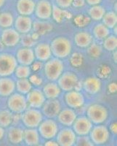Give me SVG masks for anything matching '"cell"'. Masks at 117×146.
<instances>
[{
	"label": "cell",
	"mask_w": 117,
	"mask_h": 146,
	"mask_svg": "<svg viewBox=\"0 0 117 146\" xmlns=\"http://www.w3.org/2000/svg\"><path fill=\"white\" fill-rule=\"evenodd\" d=\"M60 104L58 100L55 99L49 100L43 105V113L49 118H53L58 115L60 112Z\"/></svg>",
	"instance_id": "e0dca14e"
},
{
	"label": "cell",
	"mask_w": 117,
	"mask_h": 146,
	"mask_svg": "<svg viewBox=\"0 0 117 146\" xmlns=\"http://www.w3.org/2000/svg\"><path fill=\"white\" fill-rule=\"evenodd\" d=\"M26 101L32 108H40L45 102V96L40 90L33 89L28 93Z\"/></svg>",
	"instance_id": "7c38bea8"
},
{
	"label": "cell",
	"mask_w": 117,
	"mask_h": 146,
	"mask_svg": "<svg viewBox=\"0 0 117 146\" xmlns=\"http://www.w3.org/2000/svg\"><path fill=\"white\" fill-rule=\"evenodd\" d=\"M106 13L105 8L101 5H94L89 10V15L95 21L101 20Z\"/></svg>",
	"instance_id": "f546056e"
},
{
	"label": "cell",
	"mask_w": 117,
	"mask_h": 146,
	"mask_svg": "<svg viewBox=\"0 0 117 146\" xmlns=\"http://www.w3.org/2000/svg\"><path fill=\"white\" fill-rule=\"evenodd\" d=\"M5 1H6V0H0V7H2V6H3L4 4L5 3Z\"/></svg>",
	"instance_id": "9f6ffc18"
},
{
	"label": "cell",
	"mask_w": 117,
	"mask_h": 146,
	"mask_svg": "<svg viewBox=\"0 0 117 146\" xmlns=\"http://www.w3.org/2000/svg\"><path fill=\"white\" fill-rule=\"evenodd\" d=\"M64 66L58 58L48 61L45 65V76L50 80H56L63 73Z\"/></svg>",
	"instance_id": "3957f363"
},
{
	"label": "cell",
	"mask_w": 117,
	"mask_h": 146,
	"mask_svg": "<svg viewBox=\"0 0 117 146\" xmlns=\"http://www.w3.org/2000/svg\"><path fill=\"white\" fill-rule=\"evenodd\" d=\"M12 116L13 115L8 110H2L0 112V126L4 128L10 126L12 123Z\"/></svg>",
	"instance_id": "836d02e7"
},
{
	"label": "cell",
	"mask_w": 117,
	"mask_h": 146,
	"mask_svg": "<svg viewBox=\"0 0 117 146\" xmlns=\"http://www.w3.org/2000/svg\"><path fill=\"white\" fill-rule=\"evenodd\" d=\"M23 139L29 146H35L39 143V135L34 129L28 128L23 132Z\"/></svg>",
	"instance_id": "d4e9b609"
},
{
	"label": "cell",
	"mask_w": 117,
	"mask_h": 146,
	"mask_svg": "<svg viewBox=\"0 0 117 146\" xmlns=\"http://www.w3.org/2000/svg\"><path fill=\"white\" fill-rule=\"evenodd\" d=\"M103 47L108 51H114L116 49L117 40L114 36H108L104 39Z\"/></svg>",
	"instance_id": "8d00e7d4"
},
{
	"label": "cell",
	"mask_w": 117,
	"mask_h": 146,
	"mask_svg": "<svg viewBox=\"0 0 117 146\" xmlns=\"http://www.w3.org/2000/svg\"><path fill=\"white\" fill-rule=\"evenodd\" d=\"M82 87H83L82 83V82L78 81L77 83H76V86H75L74 90H75V91H81V89H82Z\"/></svg>",
	"instance_id": "816d5d0a"
},
{
	"label": "cell",
	"mask_w": 117,
	"mask_h": 146,
	"mask_svg": "<svg viewBox=\"0 0 117 146\" xmlns=\"http://www.w3.org/2000/svg\"><path fill=\"white\" fill-rule=\"evenodd\" d=\"M76 139V134L71 129H63L57 134V143L59 146H73Z\"/></svg>",
	"instance_id": "8fae6325"
},
{
	"label": "cell",
	"mask_w": 117,
	"mask_h": 146,
	"mask_svg": "<svg viewBox=\"0 0 117 146\" xmlns=\"http://www.w3.org/2000/svg\"><path fill=\"white\" fill-rule=\"evenodd\" d=\"M108 91L110 93H112L114 94L116 92V89H117V87H116V83H111L108 85Z\"/></svg>",
	"instance_id": "bcb514c9"
},
{
	"label": "cell",
	"mask_w": 117,
	"mask_h": 146,
	"mask_svg": "<svg viewBox=\"0 0 117 146\" xmlns=\"http://www.w3.org/2000/svg\"><path fill=\"white\" fill-rule=\"evenodd\" d=\"M83 56L82 55L79 53H75L71 56V63L75 67H79L82 64Z\"/></svg>",
	"instance_id": "ab89813d"
},
{
	"label": "cell",
	"mask_w": 117,
	"mask_h": 146,
	"mask_svg": "<svg viewBox=\"0 0 117 146\" xmlns=\"http://www.w3.org/2000/svg\"><path fill=\"white\" fill-rule=\"evenodd\" d=\"M82 85L84 90L90 94H95L101 91V81L99 78L95 77L87 78Z\"/></svg>",
	"instance_id": "ffe728a7"
},
{
	"label": "cell",
	"mask_w": 117,
	"mask_h": 146,
	"mask_svg": "<svg viewBox=\"0 0 117 146\" xmlns=\"http://www.w3.org/2000/svg\"><path fill=\"white\" fill-rule=\"evenodd\" d=\"M34 30L39 35H45L53 29V25L47 22L36 21L34 23Z\"/></svg>",
	"instance_id": "83f0119b"
},
{
	"label": "cell",
	"mask_w": 117,
	"mask_h": 146,
	"mask_svg": "<svg viewBox=\"0 0 117 146\" xmlns=\"http://www.w3.org/2000/svg\"><path fill=\"white\" fill-rule=\"evenodd\" d=\"M16 7L20 15L28 16L34 12L36 4L33 0H18Z\"/></svg>",
	"instance_id": "d6986e66"
},
{
	"label": "cell",
	"mask_w": 117,
	"mask_h": 146,
	"mask_svg": "<svg viewBox=\"0 0 117 146\" xmlns=\"http://www.w3.org/2000/svg\"><path fill=\"white\" fill-rule=\"evenodd\" d=\"M15 76L19 79H23V78H27L30 76L31 74V69L28 67V66L25 65H20V66H17L15 70Z\"/></svg>",
	"instance_id": "d590c367"
},
{
	"label": "cell",
	"mask_w": 117,
	"mask_h": 146,
	"mask_svg": "<svg viewBox=\"0 0 117 146\" xmlns=\"http://www.w3.org/2000/svg\"><path fill=\"white\" fill-rule=\"evenodd\" d=\"M79 81L78 78L74 73L67 72L60 76L58 78V86L63 91H70L74 89L76 83Z\"/></svg>",
	"instance_id": "9c48e42d"
},
{
	"label": "cell",
	"mask_w": 117,
	"mask_h": 146,
	"mask_svg": "<svg viewBox=\"0 0 117 146\" xmlns=\"http://www.w3.org/2000/svg\"><path fill=\"white\" fill-rule=\"evenodd\" d=\"M35 146H42V145H35Z\"/></svg>",
	"instance_id": "6f0895ef"
},
{
	"label": "cell",
	"mask_w": 117,
	"mask_h": 146,
	"mask_svg": "<svg viewBox=\"0 0 117 146\" xmlns=\"http://www.w3.org/2000/svg\"><path fill=\"white\" fill-rule=\"evenodd\" d=\"M52 5L48 0H40L35 7L36 16L41 20H47L52 15Z\"/></svg>",
	"instance_id": "4fadbf2b"
},
{
	"label": "cell",
	"mask_w": 117,
	"mask_h": 146,
	"mask_svg": "<svg viewBox=\"0 0 117 146\" xmlns=\"http://www.w3.org/2000/svg\"><path fill=\"white\" fill-rule=\"evenodd\" d=\"M74 42L80 48H87L92 44V36L87 32H78L74 36Z\"/></svg>",
	"instance_id": "cb8c5ba5"
},
{
	"label": "cell",
	"mask_w": 117,
	"mask_h": 146,
	"mask_svg": "<svg viewBox=\"0 0 117 146\" xmlns=\"http://www.w3.org/2000/svg\"><path fill=\"white\" fill-rule=\"evenodd\" d=\"M65 100L66 104L71 108H81L84 103L83 94L76 91H68L65 96Z\"/></svg>",
	"instance_id": "9a60e30c"
},
{
	"label": "cell",
	"mask_w": 117,
	"mask_h": 146,
	"mask_svg": "<svg viewBox=\"0 0 117 146\" xmlns=\"http://www.w3.org/2000/svg\"><path fill=\"white\" fill-rule=\"evenodd\" d=\"M4 135H5V130H4L3 127L0 126V140L3 138Z\"/></svg>",
	"instance_id": "f5cc1de1"
},
{
	"label": "cell",
	"mask_w": 117,
	"mask_h": 146,
	"mask_svg": "<svg viewBox=\"0 0 117 146\" xmlns=\"http://www.w3.org/2000/svg\"><path fill=\"white\" fill-rule=\"evenodd\" d=\"M16 88L20 93L28 94L32 90V84L27 78L19 79L16 83Z\"/></svg>",
	"instance_id": "d6a6232c"
},
{
	"label": "cell",
	"mask_w": 117,
	"mask_h": 146,
	"mask_svg": "<svg viewBox=\"0 0 117 146\" xmlns=\"http://www.w3.org/2000/svg\"><path fill=\"white\" fill-rule=\"evenodd\" d=\"M17 67V60L10 53L0 54V76L7 77L12 75Z\"/></svg>",
	"instance_id": "277c9868"
},
{
	"label": "cell",
	"mask_w": 117,
	"mask_h": 146,
	"mask_svg": "<svg viewBox=\"0 0 117 146\" xmlns=\"http://www.w3.org/2000/svg\"><path fill=\"white\" fill-rule=\"evenodd\" d=\"M58 131V125L53 120L47 119L44 121H41L39 125V132L45 139H53L56 136Z\"/></svg>",
	"instance_id": "8992f818"
},
{
	"label": "cell",
	"mask_w": 117,
	"mask_h": 146,
	"mask_svg": "<svg viewBox=\"0 0 117 146\" xmlns=\"http://www.w3.org/2000/svg\"><path fill=\"white\" fill-rule=\"evenodd\" d=\"M32 18L25 15H20L16 18L15 21V26L16 31L19 33L26 34L28 33L32 28Z\"/></svg>",
	"instance_id": "ac0fdd59"
},
{
	"label": "cell",
	"mask_w": 117,
	"mask_h": 146,
	"mask_svg": "<svg viewBox=\"0 0 117 146\" xmlns=\"http://www.w3.org/2000/svg\"><path fill=\"white\" fill-rule=\"evenodd\" d=\"M43 94L49 100L56 99L60 94V88L56 83H49L43 88Z\"/></svg>",
	"instance_id": "484cf974"
},
{
	"label": "cell",
	"mask_w": 117,
	"mask_h": 146,
	"mask_svg": "<svg viewBox=\"0 0 117 146\" xmlns=\"http://www.w3.org/2000/svg\"><path fill=\"white\" fill-rule=\"evenodd\" d=\"M88 54L92 58H98L102 53V48L99 45L91 44L87 50Z\"/></svg>",
	"instance_id": "74e56055"
},
{
	"label": "cell",
	"mask_w": 117,
	"mask_h": 146,
	"mask_svg": "<svg viewBox=\"0 0 117 146\" xmlns=\"http://www.w3.org/2000/svg\"><path fill=\"white\" fill-rule=\"evenodd\" d=\"M87 2L89 4V5L94 6V5H98L101 2L102 0H86Z\"/></svg>",
	"instance_id": "681fc988"
},
{
	"label": "cell",
	"mask_w": 117,
	"mask_h": 146,
	"mask_svg": "<svg viewBox=\"0 0 117 146\" xmlns=\"http://www.w3.org/2000/svg\"><path fill=\"white\" fill-rule=\"evenodd\" d=\"M58 121L61 124L66 126H72L76 118V114L73 110L65 109L58 113Z\"/></svg>",
	"instance_id": "7402d4cb"
},
{
	"label": "cell",
	"mask_w": 117,
	"mask_h": 146,
	"mask_svg": "<svg viewBox=\"0 0 117 146\" xmlns=\"http://www.w3.org/2000/svg\"><path fill=\"white\" fill-rule=\"evenodd\" d=\"M20 39L19 33L13 29H6L2 34V42L5 46H15L19 42Z\"/></svg>",
	"instance_id": "2e32d148"
},
{
	"label": "cell",
	"mask_w": 117,
	"mask_h": 146,
	"mask_svg": "<svg viewBox=\"0 0 117 146\" xmlns=\"http://www.w3.org/2000/svg\"><path fill=\"white\" fill-rule=\"evenodd\" d=\"M41 63L40 62H36L33 63V65H32V69L34 71H37L39 69H41Z\"/></svg>",
	"instance_id": "7dc6e473"
},
{
	"label": "cell",
	"mask_w": 117,
	"mask_h": 146,
	"mask_svg": "<svg viewBox=\"0 0 117 146\" xmlns=\"http://www.w3.org/2000/svg\"><path fill=\"white\" fill-rule=\"evenodd\" d=\"M57 5L62 8H68L72 5L73 0H55Z\"/></svg>",
	"instance_id": "b9f144b4"
},
{
	"label": "cell",
	"mask_w": 117,
	"mask_h": 146,
	"mask_svg": "<svg viewBox=\"0 0 117 146\" xmlns=\"http://www.w3.org/2000/svg\"><path fill=\"white\" fill-rule=\"evenodd\" d=\"M21 120L26 127L34 129L39 126L42 121V115L38 110L29 109L23 112L21 115Z\"/></svg>",
	"instance_id": "5b68a950"
},
{
	"label": "cell",
	"mask_w": 117,
	"mask_h": 146,
	"mask_svg": "<svg viewBox=\"0 0 117 146\" xmlns=\"http://www.w3.org/2000/svg\"><path fill=\"white\" fill-rule=\"evenodd\" d=\"M52 15L53 17V19L56 22L60 23L63 19L66 17L70 18L71 17V13H68L66 10H61L59 7L57 6H53V10H52Z\"/></svg>",
	"instance_id": "1f68e13d"
},
{
	"label": "cell",
	"mask_w": 117,
	"mask_h": 146,
	"mask_svg": "<svg viewBox=\"0 0 117 146\" xmlns=\"http://www.w3.org/2000/svg\"><path fill=\"white\" fill-rule=\"evenodd\" d=\"M103 22L104 25L107 28L112 29L114 28L116 25L117 17L114 12H108L103 17Z\"/></svg>",
	"instance_id": "4dcf8cb0"
},
{
	"label": "cell",
	"mask_w": 117,
	"mask_h": 146,
	"mask_svg": "<svg viewBox=\"0 0 117 146\" xmlns=\"http://www.w3.org/2000/svg\"><path fill=\"white\" fill-rule=\"evenodd\" d=\"M31 83V84L35 85V86H40L42 83V80L40 77L37 76V75H32V76L29 78V80H28Z\"/></svg>",
	"instance_id": "7bdbcfd3"
},
{
	"label": "cell",
	"mask_w": 117,
	"mask_h": 146,
	"mask_svg": "<svg viewBox=\"0 0 117 146\" xmlns=\"http://www.w3.org/2000/svg\"><path fill=\"white\" fill-rule=\"evenodd\" d=\"M7 105L11 111L15 113H21L26 110V99L23 95L15 94L10 96L7 102Z\"/></svg>",
	"instance_id": "ba28073f"
},
{
	"label": "cell",
	"mask_w": 117,
	"mask_h": 146,
	"mask_svg": "<svg viewBox=\"0 0 117 146\" xmlns=\"http://www.w3.org/2000/svg\"><path fill=\"white\" fill-rule=\"evenodd\" d=\"M110 72V70L108 68V66H101L99 70V75L101 77H106L107 75H108Z\"/></svg>",
	"instance_id": "ee69618b"
},
{
	"label": "cell",
	"mask_w": 117,
	"mask_h": 146,
	"mask_svg": "<svg viewBox=\"0 0 117 146\" xmlns=\"http://www.w3.org/2000/svg\"><path fill=\"white\" fill-rule=\"evenodd\" d=\"M114 61L115 63H116V51L114 53Z\"/></svg>",
	"instance_id": "11a10c76"
},
{
	"label": "cell",
	"mask_w": 117,
	"mask_h": 146,
	"mask_svg": "<svg viewBox=\"0 0 117 146\" xmlns=\"http://www.w3.org/2000/svg\"><path fill=\"white\" fill-rule=\"evenodd\" d=\"M45 146H59L58 143L55 141H53V140H49L47 143H45Z\"/></svg>",
	"instance_id": "f907efd6"
},
{
	"label": "cell",
	"mask_w": 117,
	"mask_h": 146,
	"mask_svg": "<svg viewBox=\"0 0 117 146\" xmlns=\"http://www.w3.org/2000/svg\"><path fill=\"white\" fill-rule=\"evenodd\" d=\"M34 56L40 62L48 61L52 56L50 46L47 43L38 44L35 48Z\"/></svg>",
	"instance_id": "44dd1931"
},
{
	"label": "cell",
	"mask_w": 117,
	"mask_h": 146,
	"mask_svg": "<svg viewBox=\"0 0 117 146\" xmlns=\"http://www.w3.org/2000/svg\"><path fill=\"white\" fill-rule=\"evenodd\" d=\"M13 16L10 13H0V27L2 28L8 29L13 23Z\"/></svg>",
	"instance_id": "e575fe53"
},
{
	"label": "cell",
	"mask_w": 117,
	"mask_h": 146,
	"mask_svg": "<svg viewBox=\"0 0 117 146\" xmlns=\"http://www.w3.org/2000/svg\"><path fill=\"white\" fill-rule=\"evenodd\" d=\"M23 131L20 128L11 127L8 131L9 141L13 145L20 144L23 140Z\"/></svg>",
	"instance_id": "4316f807"
},
{
	"label": "cell",
	"mask_w": 117,
	"mask_h": 146,
	"mask_svg": "<svg viewBox=\"0 0 117 146\" xmlns=\"http://www.w3.org/2000/svg\"><path fill=\"white\" fill-rule=\"evenodd\" d=\"M76 146H94V143H92L91 139L86 136H79L76 137L75 142Z\"/></svg>",
	"instance_id": "f35d334b"
},
{
	"label": "cell",
	"mask_w": 117,
	"mask_h": 146,
	"mask_svg": "<svg viewBox=\"0 0 117 146\" xmlns=\"http://www.w3.org/2000/svg\"><path fill=\"white\" fill-rule=\"evenodd\" d=\"M85 4L84 0H73L72 5L76 7H81Z\"/></svg>",
	"instance_id": "f6af8a7d"
},
{
	"label": "cell",
	"mask_w": 117,
	"mask_h": 146,
	"mask_svg": "<svg viewBox=\"0 0 117 146\" xmlns=\"http://www.w3.org/2000/svg\"><path fill=\"white\" fill-rule=\"evenodd\" d=\"M16 60L21 65L29 66L34 62V52L29 48H20L16 53Z\"/></svg>",
	"instance_id": "5bb4252c"
},
{
	"label": "cell",
	"mask_w": 117,
	"mask_h": 146,
	"mask_svg": "<svg viewBox=\"0 0 117 146\" xmlns=\"http://www.w3.org/2000/svg\"><path fill=\"white\" fill-rule=\"evenodd\" d=\"M22 44H23L26 48H29V47L33 46L35 44L36 42L32 38V36L29 35H23V37H22Z\"/></svg>",
	"instance_id": "60d3db41"
},
{
	"label": "cell",
	"mask_w": 117,
	"mask_h": 146,
	"mask_svg": "<svg viewBox=\"0 0 117 146\" xmlns=\"http://www.w3.org/2000/svg\"><path fill=\"white\" fill-rule=\"evenodd\" d=\"M31 36H32V38L33 39V40L35 41V40H37V39L39 38V35H38V34H37V33L34 32V33L32 35H31Z\"/></svg>",
	"instance_id": "db71d44e"
},
{
	"label": "cell",
	"mask_w": 117,
	"mask_h": 146,
	"mask_svg": "<svg viewBox=\"0 0 117 146\" xmlns=\"http://www.w3.org/2000/svg\"><path fill=\"white\" fill-rule=\"evenodd\" d=\"M50 46L51 52L58 58H66L71 52V43L69 40L59 36L53 40Z\"/></svg>",
	"instance_id": "6da1fadb"
},
{
	"label": "cell",
	"mask_w": 117,
	"mask_h": 146,
	"mask_svg": "<svg viewBox=\"0 0 117 146\" xmlns=\"http://www.w3.org/2000/svg\"><path fill=\"white\" fill-rule=\"evenodd\" d=\"M15 82L10 78L4 77L0 79V96H10L15 90Z\"/></svg>",
	"instance_id": "603a6c76"
},
{
	"label": "cell",
	"mask_w": 117,
	"mask_h": 146,
	"mask_svg": "<svg viewBox=\"0 0 117 146\" xmlns=\"http://www.w3.org/2000/svg\"><path fill=\"white\" fill-rule=\"evenodd\" d=\"M87 115L89 121L96 124L103 123L108 118V110L99 104H93L87 108Z\"/></svg>",
	"instance_id": "7a4b0ae2"
},
{
	"label": "cell",
	"mask_w": 117,
	"mask_h": 146,
	"mask_svg": "<svg viewBox=\"0 0 117 146\" xmlns=\"http://www.w3.org/2000/svg\"><path fill=\"white\" fill-rule=\"evenodd\" d=\"M93 34L95 36L98 40H104L107 36H109V29L103 23H99L93 29Z\"/></svg>",
	"instance_id": "f1b7e54d"
},
{
	"label": "cell",
	"mask_w": 117,
	"mask_h": 146,
	"mask_svg": "<svg viewBox=\"0 0 117 146\" xmlns=\"http://www.w3.org/2000/svg\"><path fill=\"white\" fill-rule=\"evenodd\" d=\"M110 131L116 135V131H117V126H116V122H114L110 124Z\"/></svg>",
	"instance_id": "c3c4849f"
},
{
	"label": "cell",
	"mask_w": 117,
	"mask_h": 146,
	"mask_svg": "<svg viewBox=\"0 0 117 146\" xmlns=\"http://www.w3.org/2000/svg\"><path fill=\"white\" fill-rule=\"evenodd\" d=\"M108 129L105 126L98 125L95 126L90 131V139L96 145L105 144L109 139Z\"/></svg>",
	"instance_id": "52a82bcc"
},
{
	"label": "cell",
	"mask_w": 117,
	"mask_h": 146,
	"mask_svg": "<svg viewBox=\"0 0 117 146\" xmlns=\"http://www.w3.org/2000/svg\"><path fill=\"white\" fill-rule=\"evenodd\" d=\"M73 131L79 136H85L90 132L92 129V123L86 117L76 118L73 123Z\"/></svg>",
	"instance_id": "30bf717a"
}]
</instances>
